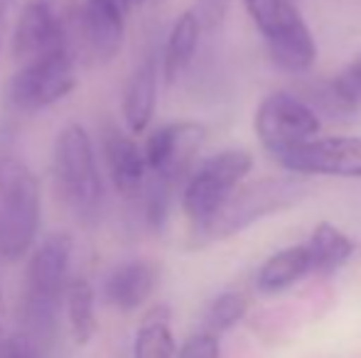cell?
<instances>
[{
  "instance_id": "obj_1",
  "label": "cell",
  "mask_w": 361,
  "mask_h": 358,
  "mask_svg": "<svg viewBox=\"0 0 361 358\" xmlns=\"http://www.w3.org/2000/svg\"><path fill=\"white\" fill-rule=\"evenodd\" d=\"M307 196V177H300L293 172L238 184L204 224L195 226V238L200 245L226 241L246 231L248 226L268 219V216H278L281 211L293 209Z\"/></svg>"
},
{
  "instance_id": "obj_2",
  "label": "cell",
  "mask_w": 361,
  "mask_h": 358,
  "mask_svg": "<svg viewBox=\"0 0 361 358\" xmlns=\"http://www.w3.org/2000/svg\"><path fill=\"white\" fill-rule=\"evenodd\" d=\"M42 194L35 172L13 155H0V258L15 263L30 253L39 231Z\"/></svg>"
},
{
  "instance_id": "obj_3",
  "label": "cell",
  "mask_w": 361,
  "mask_h": 358,
  "mask_svg": "<svg viewBox=\"0 0 361 358\" xmlns=\"http://www.w3.org/2000/svg\"><path fill=\"white\" fill-rule=\"evenodd\" d=\"M52 172L59 196L74 214L91 216L99 209L104 184L96 165L94 143L84 125L69 123L59 130L52 150Z\"/></svg>"
},
{
  "instance_id": "obj_4",
  "label": "cell",
  "mask_w": 361,
  "mask_h": 358,
  "mask_svg": "<svg viewBox=\"0 0 361 358\" xmlns=\"http://www.w3.org/2000/svg\"><path fill=\"white\" fill-rule=\"evenodd\" d=\"M251 170L253 155L241 148L221 150L204 160L197 170H192L182 189V211L192 221V226L204 224L228 199V194L238 184H243Z\"/></svg>"
},
{
  "instance_id": "obj_5",
  "label": "cell",
  "mask_w": 361,
  "mask_h": 358,
  "mask_svg": "<svg viewBox=\"0 0 361 358\" xmlns=\"http://www.w3.org/2000/svg\"><path fill=\"white\" fill-rule=\"evenodd\" d=\"M72 248V236L52 234L32 250L27 263V319L32 329L44 331L52 326L57 302L69 285Z\"/></svg>"
},
{
  "instance_id": "obj_6",
  "label": "cell",
  "mask_w": 361,
  "mask_h": 358,
  "mask_svg": "<svg viewBox=\"0 0 361 358\" xmlns=\"http://www.w3.org/2000/svg\"><path fill=\"white\" fill-rule=\"evenodd\" d=\"M319 130L322 120L317 110H312L307 101L288 91H273L263 96L253 113V133L268 155L314 140Z\"/></svg>"
},
{
  "instance_id": "obj_7",
  "label": "cell",
  "mask_w": 361,
  "mask_h": 358,
  "mask_svg": "<svg viewBox=\"0 0 361 358\" xmlns=\"http://www.w3.org/2000/svg\"><path fill=\"white\" fill-rule=\"evenodd\" d=\"M76 87V69L69 49L35 59L15 72L8 84V103L20 113H37L67 98Z\"/></svg>"
},
{
  "instance_id": "obj_8",
  "label": "cell",
  "mask_w": 361,
  "mask_h": 358,
  "mask_svg": "<svg viewBox=\"0 0 361 358\" xmlns=\"http://www.w3.org/2000/svg\"><path fill=\"white\" fill-rule=\"evenodd\" d=\"M286 172L300 177H339L361 179V138L359 135H334L314 138L271 155Z\"/></svg>"
},
{
  "instance_id": "obj_9",
  "label": "cell",
  "mask_w": 361,
  "mask_h": 358,
  "mask_svg": "<svg viewBox=\"0 0 361 358\" xmlns=\"http://www.w3.org/2000/svg\"><path fill=\"white\" fill-rule=\"evenodd\" d=\"M204 140L207 128L195 120H177L152 130L143 148L147 172L177 186L190 174V167Z\"/></svg>"
},
{
  "instance_id": "obj_10",
  "label": "cell",
  "mask_w": 361,
  "mask_h": 358,
  "mask_svg": "<svg viewBox=\"0 0 361 358\" xmlns=\"http://www.w3.org/2000/svg\"><path fill=\"white\" fill-rule=\"evenodd\" d=\"M126 13L116 0H79L76 3V34L86 57L106 64L121 52L126 34Z\"/></svg>"
},
{
  "instance_id": "obj_11",
  "label": "cell",
  "mask_w": 361,
  "mask_h": 358,
  "mask_svg": "<svg viewBox=\"0 0 361 358\" xmlns=\"http://www.w3.org/2000/svg\"><path fill=\"white\" fill-rule=\"evenodd\" d=\"M59 49H67V34L59 15L47 0H30L20 13L13 32V54L20 64H30Z\"/></svg>"
},
{
  "instance_id": "obj_12",
  "label": "cell",
  "mask_w": 361,
  "mask_h": 358,
  "mask_svg": "<svg viewBox=\"0 0 361 358\" xmlns=\"http://www.w3.org/2000/svg\"><path fill=\"white\" fill-rule=\"evenodd\" d=\"M263 42L271 62L288 74H307L317 62V42L300 8H295L286 23Z\"/></svg>"
},
{
  "instance_id": "obj_13",
  "label": "cell",
  "mask_w": 361,
  "mask_h": 358,
  "mask_svg": "<svg viewBox=\"0 0 361 358\" xmlns=\"http://www.w3.org/2000/svg\"><path fill=\"white\" fill-rule=\"evenodd\" d=\"M101 150H104L106 167H109L111 181H114L116 189L123 196L140 194L147 181V165L140 145L121 128L106 125Z\"/></svg>"
},
{
  "instance_id": "obj_14",
  "label": "cell",
  "mask_w": 361,
  "mask_h": 358,
  "mask_svg": "<svg viewBox=\"0 0 361 358\" xmlns=\"http://www.w3.org/2000/svg\"><path fill=\"white\" fill-rule=\"evenodd\" d=\"M160 282V270L150 260H128L111 270L106 277L104 295L109 305L121 312H135L145 305Z\"/></svg>"
},
{
  "instance_id": "obj_15",
  "label": "cell",
  "mask_w": 361,
  "mask_h": 358,
  "mask_svg": "<svg viewBox=\"0 0 361 358\" xmlns=\"http://www.w3.org/2000/svg\"><path fill=\"white\" fill-rule=\"evenodd\" d=\"M157 84H160V62L155 54H147L133 69L123 91V120L133 135L145 133L155 115Z\"/></svg>"
},
{
  "instance_id": "obj_16",
  "label": "cell",
  "mask_w": 361,
  "mask_h": 358,
  "mask_svg": "<svg viewBox=\"0 0 361 358\" xmlns=\"http://www.w3.org/2000/svg\"><path fill=\"white\" fill-rule=\"evenodd\" d=\"M307 275H312V258H310L307 245L298 243L273 253L261 265V270L256 275V287L258 292L273 297L290 290V287H295Z\"/></svg>"
},
{
  "instance_id": "obj_17",
  "label": "cell",
  "mask_w": 361,
  "mask_h": 358,
  "mask_svg": "<svg viewBox=\"0 0 361 358\" xmlns=\"http://www.w3.org/2000/svg\"><path fill=\"white\" fill-rule=\"evenodd\" d=\"M305 245H307L310 258H312V275L322 277L342 270L357 253V243L352 241V236H347L332 221H319Z\"/></svg>"
},
{
  "instance_id": "obj_18",
  "label": "cell",
  "mask_w": 361,
  "mask_h": 358,
  "mask_svg": "<svg viewBox=\"0 0 361 358\" xmlns=\"http://www.w3.org/2000/svg\"><path fill=\"white\" fill-rule=\"evenodd\" d=\"M200 37H202L200 18H197L195 10H185L175 20V25H172L170 34H167L165 52H162L160 72L167 84H175L187 72V67H190L197 54V47H200Z\"/></svg>"
},
{
  "instance_id": "obj_19",
  "label": "cell",
  "mask_w": 361,
  "mask_h": 358,
  "mask_svg": "<svg viewBox=\"0 0 361 358\" xmlns=\"http://www.w3.org/2000/svg\"><path fill=\"white\" fill-rule=\"evenodd\" d=\"M67 295V319L74 344L86 346L96 334V297L94 287L84 277H76L64 290Z\"/></svg>"
},
{
  "instance_id": "obj_20",
  "label": "cell",
  "mask_w": 361,
  "mask_h": 358,
  "mask_svg": "<svg viewBox=\"0 0 361 358\" xmlns=\"http://www.w3.org/2000/svg\"><path fill=\"white\" fill-rule=\"evenodd\" d=\"M177 346L170 329V312L157 307L143 319L133 344V358H175Z\"/></svg>"
},
{
  "instance_id": "obj_21",
  "label": "cell",
  "mask_w": 361,
  "mask_h": 358,
  "mask_svg": "<svg viewBox=\"0 0 361 358\" xmlns=\"http://www.w3.org/2000/svg\"><path fill=\"white\" fill-rule=\"evenodd\" d=\"M248 307H251V300L243 292H224V295H219L212 302L209 309H207L204 331L219 336L224 331L233 329L248 314Z\"/></svg>"
},
{
  "instance_id": "obj_22",
  "label": "cell",
  "mask_w": 361,
  "mask_h": 358,
  "mask_svg": "<svg viewBox=\"0 0 361 358\" xmlns=\"http://www.w3.org/2000/svg\"><path fill=\"white\" fill-rule=\"evenodd\" d=\"M243 8L261 32V37L266 39L286 23L298 5H295V0H243Z\"/></svg>"
},
{
  "instance_id": "obj_23",
  "label": "cell",
  "mask_w": 361,
  "mask_h": 358,
  "mask_svg": "<svg viewBox=\"0 0 361 358\" xmlns=\"http://www.w3.org/2000/svg\"><path fill=\"white\" fill-rule=\"evenodd\" d=\"M329 89H332L334 98L339 101L347 113H354V110L361 106V52L354 54L337 74H334L332 82H327Z\"/></svg>"
},
{
  "instance_id": "obj_24",
  "label": "cell",
  "mask_w": 361,
  "mask_h": 358,
  "mask_svg": "<svg viewBox=\"0 0 361 358\" xmlns=\"http://www.w3.org/2000/svg\"><path fill=\"white\" fill-rule=\"evenodd\" d=\"M219 356H221L219 336L209 334V331H197V334H192L180 346L175 358H219Z\"/></svg>"
},
{
  "instance_id": "obj_25",
  "label": "cell",
  "mask_w": 361,
  "mask_h": 358,
  "mask_svg": "<svg viewBox=\"0 0 361 358\" xmlns=\"http://www.w3.org/2000/svg\"><path fill=\"white\" fill-rule=\"evenodd\" d=\"M226 10H228V0H200L195 13L200 18L202 27H216L226 18Z\"/></svg>"
},
{
  "instance_id": "obj_26",
  "label": "cell",
  "mask_w": 361,
  "mask_h": 358,
  "mask_svg": "<svg viewBox=\"0 0 361 358\" xmlns=\"http://www.w3.org/2000/svg\"><path fill=\"white\" fill-rule=\"evenodd\" d=\"M0 358H37V351L23 336H5L0 339Z\"/></svg>"
},
{
  "instance_id": "obj_27",
  "label": "cell",
  "mask_w": 361,
  "mask_h": 358,
  "mask_svg": "<svg viewBox=\"0 0 361 358\" xmlns=\"http://www.w3.org/2000/svg\"><path fill=\"white\" fill-rule=\"evenodd\" d=\"M15 0H0V52H3V37H5V27H8V18L13 13Z\"/></svg>"
},
{
  "instance_id": "obj_28",
  "label": "cell",
  "mask_w": 361,
  "mask_h": 358,
  "mask_svg": "<svg viewBox=\"0 0 361 358\" xmlns=\"http://www.w3.org/2000/svg\"><path fill=\"white\" fill-rule=\"evenodd\" d=\"M116 3H118L123 10H128V8H135V5H143L145 0H116Z\"/></svg>"
}]
</instances>
